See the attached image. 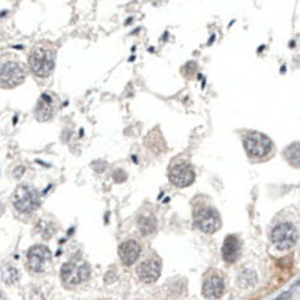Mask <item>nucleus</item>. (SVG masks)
Returning <instances> with one entry per match:
<instances>
[{
  "label": "nucleus",
  "instance_id": "1",
  "mask_svg": "<svg viewBox=\"0 0 300 300\" xmlns=\"http://www.w3.org/2000/svg\"><path fill=\"white\" fill-rule=\"evenodd\" d=\"M30 69L38 77H48L54 69V51L45 47H36L29 57Z\"/></svg>",
  "mask_w": 300,
  "mask_h": 300
},
{
  "label": "nucleus",
  "instance_id": "2",
  "mask_svg": "<svg viewBox=\"0 0 300 300\" xmlns=\"http://www.w3.org/2000/svg\"><path fill=\"white\" fill-rule=\"evenodd\" d=\"M12 204L20 213L29 215L39 207V195L30 186H18L12 195Z\"/></svg>",
  "mask_w": 300,
  "mask_h": 300
},
{
  "label": "nucleus",
  "instance_id": "3",
  "mask_svg": "<svg viewBox=\"0 0 300 300\" xmlns=\"http://www.w3.org/2000/svg\"><path fill=\"white\" fill-rule=\"evenodd\" d=\"M60 276L66 285H80L90 276V267L83 260H72L62 266Z\"/></svg>",
  "mask_w": 300,
  "mask_h": 300
},
{
  "label": "nucleus",
  "instance_id": "4",
  "mask_svg": "<svg viewBox=\"0 0 300 300\" xmlns=\"http://www.w3.org/2000/svg\"><path fill=\"white\" fill-rule=\"evenodd\" d=\"M243 143H245V149H246L248 155L251 158H264L273 149L272 140L261 132H249L245 137Z\"/></svg>",
  "mask_w": 300,
  "mask_h": 300
},
{
  "label": "nucleus",
  "instance_id": "5",
  "mask_svg": "<svg viewBox=\"0 0 300 300\" xmlns=\"http://www.w3.org/2000/svg\"><path fill=\"white\" fill-rule=\"evenodd\" d=\"M272 242L281 251H290L297 243V230L290 222L278 224L272 231Z\"/></svg>",
  "mask_w": 300,
  "mask_h": 300
},
{
  "label": "nucleus",
  "instance_id": "6",
  "mask_svg": "<svg viewBox=\"0 0 300 300\" xmlns=\"http://www.w3.org/2000/svg\"><path fill=\"white\" fill-rule=\"evenodd\" d=\"M26 80V71L21 65L15 62H8L0 68V86L5 89H12L20 86Z\"/></svg>",
  "mask_w": 300,
  "mask_h": 300
},
{
  "label": "nucleus",
  "instance_id": "7",
  "mask_svg": "<svg viewBox=\"0 0 300 300\" xmlns=\"http://www.w3.org/2000/svg\"><path fill=\"white\" fill-rule=\"evenodd\" d=\"M50 261H51V252L50 249L44 245H35L29 249L27 252V264L29 269L35 273H41L44 272Z\"/></svg>",
  "mask_w": 300,
  "mask_h": 300
},
{
  "label": "nucleus",
  "instance_id": "8",
  "mask_svg": "<svg viewBox=\"0 0 300 300\" xmlns=\"http://www.w3.org/2000/svg\"><path fill=\"white\" fill-rule=\"evenodd\" d=\"M194 222L197 228H200L206 234H212L221 228V218L215 209H201L194 216Z\"/></svg>",
  "mask_w": 300,
  "mask_h": 300
},
{
  "label": "nucleus",
  "instance_id": "9",
  "mask_svg": "<svg viewBox=\"0 0 300 300\" xmlns=\"http://www.w3.org/2000/svg\"><path fill=\"white\" fill-rule=\"evenodd\" d=\"M168 179L170 182L177 186V188H186L189 185L194 183L195 180V173H194V168L186 164V162H182V164H176L170 168L168 171Z\"/></svg>",
  "mask_w": 300,
  "mask_h": 300
},
{
  "label": "nucleus",
  "instance_id": "10",
  "mask_svg": "<svg viewBox=\"0 0 300 300\" xmlns=\"http://www.w3.org/2000/svg\"><path fill=\"white\" fill-rule=\"evenodd\" d=\"M225 284L224 278L219 273H210L203 282V294L207 299H219L224 294Z\"/></svg>",
  "mask_w": 300,
  "mask_h": 300
},
{
  "label": "nucleus",
  "instance_id": "11",
  "mask_svg": "<svg viewBox=\"0 0 300 300\" xmlns=\"http://www.w3.org/2000/svg\"><path fill=\"white\" fill-rule=\"evenodd\" d=\"M137 275L146 284H152V282L158 281V278L161 276V264H159V261H156V260H144L138 266Z\"/></svg>",
  "mask_w": 300,
  "mask_h": 300
},
{
  "label": "nucleus",
  "instance_id": "12",
  "mask_svg": "<svg viewBox=\"0 0 300 300\" xmlns=\"http://www.w3.org/2000/svg\"><path fill=\"white\" fill-rule=\"evenodd\" d=\"M141 254V246L135 240H126L119 246V257L125 266H132Z\"/></svg>",
  "mask_w": 300,
  "mask_h": 300
},
{
  "label": "nucleus",
  "instance_id": "13",
  "mask_svg": "<svg viewBox=\"0 0 300 300\" xmlns=\"http://www.w3.org/2000/svg\"><path fill=\"white\" fill-rule=\"evenodd\" d=\"M54 101H53V96L48 95V93H44L39 101L36 104V108H35V117L39 120V122H48L50 119H53L54 116Z\"/></svg>",
  "mask_w": 300,
  "mask_h": 300
},
{
  "label": "nucleus",
  "instance_id": "14",
  "mask_svg": "<svg viewBox=\"0 0 300 300\" xmlns=\"http://www.w3.org/2000/svg\"><path fill=\"white\" fill-rule=\"evenodd\" d=\"M240 240L237 236H227L224 246H222V258L225 263L233 264L239 260L240 257Z\"/></svg>",
  "mask_w": 300,
  "mask_h": 300
},
{
  "label": "nucleus",
  "instance_id": "15",
  "mask_svg": "<svg viewBox=\"0 0 300 300\" xmlns=\"http://www.w3.org/2000/svg\"><path fill=\"white\" fill-rule=\"evenodd\" d=\"M138 228L141 231L143 236H150L153 234L158 228V224H156V218L153 215H143L140 216L138 219Z\"/></svg>",
  "mask_w": 300,
  "mask_h": 300
},
{
  "label": "nucleus",
  "instance_id": "16",
  "mask_svg": "<svg viewBox=\"0 0 300 300\" xmlns=\"http://www.w3.org/2000/svg\"><path fill=\"white\" fill-rule=\"evenodd\" d=\"M35 228H36V233H38L41 237H44V239L53 237L54 233H56V230H57L56 225H54L51 221H48V219H41V221H38L36 225H35Z\"/></svg>",
  "mask_w": 300,
  "mask_h": 300
},
{
  "label": "nucleus",
  "instance_id": "17",
  "mask_svg": "<svg viewBox=\"0 0 300 300\" xmlns=\"http://www.w3.org/2000/svg\"><path fill=\"white\" fill-rule=\"evenodd\" d=\"M285 158L294 168L299 167V143H294L285 150Z\"/></svg>",
  "mask_w": 300,
  "mask_h": 300
},
{
  "label": "nucleus",
  "instance_id": "18",
  "mask_svg": "<svg viewBox=\"0 0 300 300\" xmlns=\"http://www.w3.org/2000/svg\"><path fill=\"white\" fill-rule=\"evenodd\" d=\"M255 281H257L255 273L251 272V270H245V272H242V273H240V278H239V282H240L243 287H251V285L255 284Z\"/></svg>",
  "mask_w": 300,
  "mask_h": 300
},
{
  "label": "nucleus",
  "instance_id": "19",
  "mask_svg": "<svg viewBox=\"0 0 300 300\" xmlns=\"http://www.w3.org/2000/svg\"><path fill=\"white\" fill-rule=\"evenodd\" d=\"M18 278H20V273H18V270H17L15 267L8 266V267L3 270V281H5L6 284H14V282L18 281Z\"/></svg>",
  "mask_w": 300,
  "mask_h": 300
},
{
  "label": "nucleus",
  "instance_id": "20",
  "mask_svg": "<svg viewBox=\"0 0 300 300\" xmlns=\"http://www.w3.org/2000/svg\"><path fill=\"white\" fill-rule=\"evenodd\" d=\"M5 212V206H3V203L0 201V216H2V213Z\"/></svg>",
  "mask_w": 300,
  "mask_h": 300
},
{
  "label": "nucleus",
  "instance_id": "21",
  "mask_svg": "<svg viewBox=\"0 0 300 300\" xmlns=\"http://www.w3.org/2000/svg\"><path fill=\"white\" fill-rule=\"evenodd\" d=\"M0 300H6L5 297H2V296H0Z\"/></svg>",
  "mask_w": 300,
  "mask_h": 300
}]
</instances>
